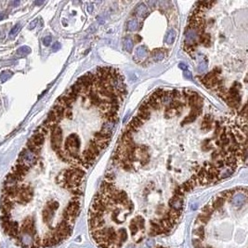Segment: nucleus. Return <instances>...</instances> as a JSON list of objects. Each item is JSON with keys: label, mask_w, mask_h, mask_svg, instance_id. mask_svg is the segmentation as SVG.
<instances>
[{"label": "nucleus", "mask_w": 248, "mask_h": 248, "mask_svg": "<svg viewBox=\"0 0 248 248\" xmlns=\"http://www.w3.org/2000/svg\"><path fill=\"white\" fill-rule=\"evenodd\" d=\"M183 48H184V50L187 52V53H189V54H192L194 51H195V47L194 46H189V45H184V47H183Z\"/></svg>", "instance_id": "29"}, {"label": "nucleus", "mask_w": 248, "mask_h": 248, "mask_svg": "<svg viewBox=\"0 0 248 248\" xmlns=\"http://www.w3.org/2000/svg\"><path fill=\"white\" fill-rule=\"evenodd\" d=\"M234 192H235V190H228V191H222V192L220 193L219 196H221L222 198H224L225 200H227V199L231 198V197L233 196Z\"/></svg>", "instance_id": "22"}, {"label": "nucleus", "mask_w": 248, "mask_h": 248, "mask_svg": "<svg viewBox=\"0 0 248 248\" xmlns=\"http://www.w3.org/2000/svg\"><path fill=\"white\" fill-rule=\"evenodd\" d=\"M18 51H23L22 53H20V54H23V55H27V54H29L30 53V51H31V49L29 48H27V47H23V48H21Z\"/></svg>", "instance_id": "32"}, {"label": "nucleus", "mask_w": 248, "mask_h": 248, "mask_svg": "<svg viewBox=\"0 0 248 248\" xmlns=\"http://www.w3.org/2000/svg\"><path fill=\"white\" fill-rule=\"evenodd\" d=\"M176 36H177V33H176V31L173 30V29L169 30V31L166 33V38H165L166 43L167 45H172V44L175 42V40H176Z\"/></svg>", "instance_id": "13"}, {"label": "nucleus", "mask_w": 248, "mask_h": 248, "mask_svg": "<svg viewBox=\"0 0 248 248\" xmlns=\"http://www.w3.org/2000/svg\"><path fill=\"white\" fill-rule=\"evenodd\" d=\"M246 202V194L243 192H239L237 194H235L234 196H232L231 199V203L235 207H241Z\"/></svg>", "instance_id": "6"}, {"label": "nucleus", "mask_w": 248, "mask_h": 248, "mask_svg": "<svg viewBox=\"0 0 248 248\" xmlns=\"http://www.w3.org/2000/svg\"><path fill=\"white\" fill-rule=\"evenodd\" d=\"M36 161H37V155L33 153L32 152H30L28 149H24L21 153L17 163H20V164L27 166L28 168H31L33 166L36 165Z\"/></svg>", "instance_id": "2"}, {"label": "nucleus", "mask_w": 248, "mask_h": 248, "mask_svg": "<svg viewBox=\"0 0 248 248\" xmlns=\"http://www.w3.org/2000/svg\"><path fill=\"white\" fill-rule=\"evenodd\" d=\"M169 206L173 210L182 211V208H183V200H182V197L174 196L173 198H171L170 201H169Z\"/></svg>", "instance_id": "7"}, {"label": "nucleus", "mask_w": 248, "mask_h": 248, "mask_svg": "<svg viewBox=\"0 0 248 248\" xmlns=\"http://www.w3.org/2000/svg\"><path fill=\"white\" fill-rule=\"evenodd\" d=\"M225 201H226V200H225L224 198H222L221 196H217V197H216V198L214 199V201H213L211 204H212L213 208L216 210V209H220V208L223 206Z\"/></svg>", "instance_id": "17"}, {"label": "nucleus", "mask_w": 248, "mask_h": 248, "mask_svg": "<svg viewBox=\"0 0 248 248\" xmlns=\"http://www.w3.org/2000/svg\"><path fill=\"white\" fill-rule=\"evenodd\" d=\"M36 22H37V20H35L34 22H32V23L29 25V28H30V29H33V28H35V26L36 25Z\"/></svg>", "instance_id": "39"}, {"label": "nucleus", "mask_w": 248, "mask_h": 248, "mask_svg": "<svg viewBox=\"0 0 248 248\" xmlns=\"http://www.w3.org/2000/svg\"><path fill=\"white\" fill-rule=\"evenodd\" d=\"M146 245H147V247H149V248H153V247L155 245V242H154V240H153V239H149V240L146 242Z\"/></svg>", "instance_id": "34"}, {"label": "nucleus", "mask_w": 248, "mask_h": 248, "mask_svg": "<svg viewBox=\"0 0 248 248\" xmlns=\"http://www.w3.org/2000/svg\"><path fill=\"white\" fill-rule=\"evenodd\" d=\"M202 129L203 130H209L212 127V116L209 114H206L203 120L202 123Z\"/></svg>", "instance_id": "15"}, {"label": "nucleus", "mask_w": 248, "mask_h": 248, "mask_svg": "<svg viewBox=\"0 0 248 248\" xmlns=\"http://www.w3.org/2000/svg\"><path fill=\"white\" fill-rule=\"evenodd\" d=\"M194 234H195L200 240L204 239V227H203V226H199V227L194 230Z\"/></svg>", "instance_id": "23"}, {"label": "nucleus", "mask_w": 248, "mask_h": 248, "mask_svg": "<svg viewBox=\"0 0 248 248\" xmlns=\"http://www.w3.org/2000/svg\"><path fill=\"white\" fill-rule=\"evenodd\" d=\"M198 33L195 29L191 28H187L185 32V44L184 45H189V46H197V37H198Z\"/></svg>", "instance_id": "4"}, {"label": "nucleus", "mask_w": 248, "mask_h": 248, "mask_svg": "<svg viewBox=\"0 0 248 248\" xmlns=\"http://www.w3.org/2000/svg\"><path fill=\"white\" fill-rule=\"evenodd\" d=\"M129 229H130V232L132 234V236H134L137 232H138V226H137V222L135 219H132L131 222H130V225H129Z\"/></svg>", "instance_id": "24"}, {"label": "nucleus", "mask_w": 248, "mask_h": 248, "mask_svg": "<svg viewBox=\"0 0 248 248\" xmlns=\"http://www.w3.org/2000/svg\"><path fill=\"white\" fill-rule=\"evenodd\" d=\"M51 42H52V37L50 36H46L44 39H43V44L45 45V46H49L50 44H51Z\"/></svg>", "instance_id": "31"}, {"label": "nucleus", "mask_w": 248, "mask_h": 248, "mask_svg": "<svg viewBox=\"0 0 248 248\" xmlns=\"http://www.w3.org/2000/svg\"><path fill=\"white\" fill-rule=\"evenodd\" d=\"M2 19H3V16H1V15H0V20H2Z\"/></svg>", "instance_id": "44"}, {"label": "nucleus", "mask_w": 248, "mask_h": 248, "mask_svg": "<svg viewBox=\"0 0 248 248\" xmlns=\"http://www.w3.org/2000/svg\"><path fill=\"white\" fill-rule=\"evenodd\" d=\"M98 108L99 110L102 112V113H107L108 111H111V105L109 101H105V100H101V102L98 105Z\"/></svg>", "instance_id": "16"}, {"label": "nucleus", "mask_w": 248, "mask_h": 248, "mask_svg": "<svg viewBox=\"0 0 248 248\" xmlns=\"http://www.w3.org/2000/svg\"><path fill=\"white\" fill-rule=\"evenodd\" d=\"M214 208H213V206H212V204H206L204 208H203V214H205V215H208V216H211L212 214H213V212H214Z\"/></svg>", "instance_id": "25"}, {"label": "nucleus", "mask_w": 248, "mask_h": 248, "mask_svg": "<svg viewBox=\"0 0 248 248\" xmlns=\"http://www.w3.org/2000/svg\"><path fill=\"white\" fill-rule=\"evenodd\" d=\"M202 111L201 110H198V109H191V113L185 118V120L183 121L182 123V125H184V124H188V123H191L193 122L200 114H201Z\"/></svg>", "instance_id": "9"}, {"label": "nucleus", "mask_w": 248, "mask_h": 248, "mask_svg": "<svg viewBox=\"0 0 248 248\" xmlns=\"http://www.w3.org/2000/svg\"><path fill=\"white\" fill-rule=\"evenodd\" d=\"M64 116H66L68 119H71L72 116H73V113H72V111H71V108H68V109H65V112H64Z\"/></svg>", "instance_id": "33"}, {"label": "nucleus", "mask_w": 248, "mask_h": 248, "mask_svg": "<svg viewBox=\"0 0 248 248\" xmlns=\"http://www.w3.org/2000/svg\"><path fill=\"white\" fill-rule=\"evenodd\" d=\"M42 3H43V2H36V5H41Z\"/></svg>", "instance_id": "42"}, {"label": "nucleus", "mask_w": 248, "mask_h": 248, "mask_svg": "<svg viewBox=\"0 0 248 248\" xmlns=\"http://www.w3.org/2000/svg\"><path fill=\"white\" fill-rule=\"evenodd\" d=\"M149 54V50L147 48V47L145 46H141L136 49V56L140 59H144L148 56Z\"/></svg>", "instance_id": "14"}, {"label": "nucleus", "mask_w": 248, "mask_h": 248, "mask_svg": "<svg viewBox=\"0 0 248 248\" xmlns=\"http://www.w3.org/2000/svg\"><path fill=\"white\" fill-rule=\"evenodd\" d=\"M79 148H80V140L76 134H71L65 141V151L72 156H79Z\"/></svg>", "instance_id": "1"}, {"label": "nucleus", "mask_w": 248, "mask_h": 248, "mask_svg": "<svg viewBox=\"0 0 248 248\" xmlns=\"http://www.w3.org/2000/svg\"><path fill=\"white\" fill-rule=\"evenodd\" d=\"M199 57H200V62H199V65L197 67V71L200 74H203L207 69V61H206V58L202 54H199Z\"/></svg>", "instance_id": "10"}, {"label": "nucleus", "mask_w": 248, "mask_h": 248, "mask_svg": "<svg viewBox=\"0 0 248 248\" xmlns=\"http://www.w3.org/2000/svg\"><path fill=\"white\" fill-rule=\"evenodd\" d=\"M176 111H177L176 110H174V109H172V108L167 106V108L166 109V118H172L176 114Z\"/></svg>", "instance_id": "28"}, {"label": "nucleus", "mask_w": 248, "mask_h": 248, "mask_svg": "<svg viewBox=\"0 0 248 248\" xmlns=\"http://www.w3.org/2000/svg\"><path fill=\"white\" fill-rule=\"evenodd\" d=\"M152 56H153V59L155 61H162L165 58V53L162 52L161 49H155V50L153 51Z\"/></svg>", "instance_id": "20"}, {"label": "nucleus", "mask_w": 248, "mask_h": 248, "mask_svg": "<svg viewBox=\"0 0 248 248\" xmlns=\"http://www.w3.org/2000/svg\"><path fill=\"white\" fill-rule=\"evenodd\" d=\"M135 220H136V222H137V226H138V228L141 229H144V223H145L144 218H143L142 216H137V217L135 218Z\"/></svg>", "instance_id": "27"}, {"label": "nucleus", "mask_w": 248, "mask_h": 248, "mask_svg": "<svg viewBox=\"0 0 248 248\" xmlns=\"http://www.w3.org/2000/svg\"><path fill=\"white\" fill-rule=\"evenodd\" d=\"M149 13L148 11V7L145 3H141L138 5L137 9H136V14L140 17V18H145Z\"/></svg>", "instance_id": "8"}, {"label": "nucleus", "mask_w": 248, "mask_h": 248, "mask_svg": "<svg viewBox=\"0 0 248 248\" xmlns=\"http://www.w3.org/2000/svg\"><path fill=\"white\" fill-rule=\"evenodd\" d=\"M60 48H61V44H60L59 42L54 43V45L52 46V50H53V51H58Z\"/></svg>", "instance_id": "35"}, {"label": "nucleus", "mask_w": 248, "mask_h": 248, "mask_svg": "<svg viewBox=\"0 0 248 248\" xmlns=\"http://www.w3.org/2000/svg\"><path fill=\"white\" fill-rule=\"evenodd\" d=\"M143 124H144L143 121H141L139 117L134 116L132 118V120L130 121V123L127 126V131L132 134V133L138 131L141 128V127L143 125Z\"/></svg>", "instance_id": "5"}, {"label": "nucleus", "mask_w": 248, "mask_h": 248, "mask_svg": "<svg viewBox=\"0 0 248 248\" xmlns=\"http://www.w3.org/2000/svg\"><path fill=\"white\" fill-rule=\"evenodd\" d=\"M199 42L205 46V47H209L210 45V42H211V37H210V35L209 34H202L201 36H199Z\"/></svg>", "instance_id": "18"}, {"label": "nucleus", "mask_w": 248, "mask_h": 248, "mask_svg": "<svg viewBox=\"0 0 248 248\" xmlns=\"http://www.w3.org/2000/svg\"><path fill=\"white\" fill-rule=\"evenodd\" d=\"M30 141L34 143V144H36V146H38V147H42V145H43V143H44V141H45V137H43V136H41V135H39V134H37V133H35L33 136H32V138L30 139Z\"/></svg>", "instance_id": "11"}, {"label": "nucleus", "mask_w": 248, "mask_h": 248, "mask_svg": "<svg viewBox=\"0 0 248 248\" xmlns=\"http://www.w3.org/2000/svg\"><path fill=\"white\" fill-rule=\"evenodd\" d=\"M120 214V209H115L113 212H112V215H111V217H112V220H114L116 223H120L119 220H118V216Z\"/></svg>", "instance_id": "30"}, {"label": "nucleus", "mask_w": 248, "mask_h": 248, "mask_svg": "<svg viewBox=\"0 0 248 248\" xmlns=\"http://www.w3.org/2000/svg\"><path fill=\"white\" fill-rule=\"evenodd\" d=\"M179 67L181 70H183V71H187V69H188V66H187L185 63H179Z\"/></svg>", "instance_id": "38"}, {"label": "nucleus", "mask_w": 248, "mask_h": 248, "mask_svg": "<svg viewBox=\"0 0 248 248\" xmlns=\"http://www.w3.org/2000/svg\"><path fill=\"white\" fill-rule=\"evenodd\" d=\"M19 27H20V25H19V24H17L16 26H14V27L12 28V31L11 32V36H13L14 34H16V33L19 31Z\"/></svg>", "instance_id": "37"}, {"label": "nucleus", "mask_w": 248, "mask_h": 248, "mask_svg": "<svg viewBox=\"0 0 248 248\" xmlns=\"http://www.w3.org/2000/svg\"><path fill=\"white\" fill-rule=\"evenodd\" d=\"M141 36H135V41L137 42V43H139V42H141Z\"/></svg>", "instance_id": "40"}, {"label": "nucleus", "mask_w": 248, "mask_h": 248, "mask_svg": "<svg viewBox=\"0 0 248 248\" xmlns=\"http://www.w3.org/2000/svg\"><path fill=\"white\" fill-rule=\"evenodd\" d=\"M51 147L54 151L58 152L61 150L62 141V130L60 127H56L51 130Z\"/></svg>", "instance_id": "3"}, {"label": "nucleus", "mask_w": 248, "mask_h": 248, "mask_svg": "<svg viewBox=\"0 0 248 248\" xmlns=\"http://www.w3.org/2000/svg\"><path fill=\"white\" fill-rule=\"evenodd\" d=\"M123 46H124V48H125L128 52H131L133 50V48H134V43H133V40L131 37H125L123 39Z\"/></svg>", "instance_id": "12"}, {"label": "nucleus", "mask_w": 248, "mask_h": 248, "mask_svg": "<svg viewBox=\"0 0 248 248\" xmlns=\"http://www.w3.org/2000/svg\"><path fill=\"white\" fill-rule=\"evenodd\" d=\"M155 248H166V247H163V246H157V247H155Z\"/></svg>", "instance_id": "43"}, {"label": "nucleus", "mask_w": 248, "mask_h": 248, "mask_svg": "<svg viewBox=\"0 0 248 248\" xmlns=\"http://www.w3.org/2000/svg\"><path fill=\"white\" fill-rule=\"evenodd\" d=\"M184 77H185V78H187V79H190V80H191V79H192L191 73V72H188V71H185V72H184Z\"/></svg>", "instance_id": "36"}, {"label": "nucleus", "mask_w": 248, "mask_h": 248, "mask_svg": "<svg viewBox=\"0 0 248 248\" xmlns=\"http://www.w3.org/2000/svg\"><path fill=\"white\" fill-rule=\"evenodd\" d=\"M117 235H118V240H119L118 242H120V243H122V244L128 240V232H127V230H126L125 229H119V232L117 233Z\"/></svg>", "instance_id": "19"}, {"label": "nucleus", "mask_w": 248, "mask_h": 248, "mask_svg": "<svg viewBox=\"0 0 248 248\" xmlns=\"http://www.w3.org/2000/svg\"><path fill=\"white\" fill-rule=\"evenodd\" d=\"M210 219V216L208 215H205V214H200L199 216H198V220L202 223V224H206Z\"/></svg>", "instance_id": "26"}, {"label": "nucleus", "mask_w": 248, "mask_h": 248, "mask_svg": "<svg viewBox=\"0 0 248 248\" xmlns=\"http://www.w3.org/2000/svg\"><path fill=\"white\" fill-rule=\"evenodd\" d=\"M195 208H197V204H193V205L191 206V209H192V210H194Z\"/></svg>", "instance_id": "41"}, {"label": "nucleus", "mask_w": 248, "mask_h": 248, "mask_svg": "<svg viewBox=\"0 0 248 248\" xmlns=\"http://www.w3.org/2000/svg\"><path fill=\"white\" fill-rule=\"evenodd\" d=\"M128 28L129 31H137L139 28V22L137 19H130L128 23Z\"/></svg>", "instance_id": "21"}]
</instances>
